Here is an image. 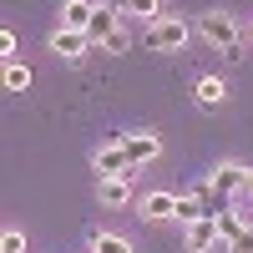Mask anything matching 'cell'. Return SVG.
I'll return each mask as SVG.
<instances>
[{"label":"cell","mask_w":253,"mask_h":253,"mask_svg":"<svg viewBox=\"0 0 253 253\" xmlns=\"http://www.w3.org/2000/svg\"><path fill=\"white\" fill-rule=\"evenodd\" d=\"M193 96H198V107H208V112H218L223 101H228V86H223V76H203L198 86H193Z\"/></svg>","instance_id":"11"},{"label":"cell","mask_w":253,"mask_h":253,"mask_svg":"<svg viewBox=\"0 0 253 253\" xmlns=\"http://www.w3.org/2000/svg\"><path fill=\"white\" fill-rule=\"evenodd\" d=\"M248 172H253V167H243V162H223L218 172L208 177V182H213V198H233L238 187H248Z\"/></svg>","instance_id":"7"},{"label":"cell","mask_w":253,"mask_h":253,"mask_svg":"<svg viewBox=\"0 0 253 253\" xmlns=\"http://www.w3.org/2000/svg\"><path fill=\"white\" fill-rule=\"evenodd\" d=\"M198 36L208 41V46H218V51H233L238 46V20L228 10H203L198 15Z\"/></svg>","instance_id":"2"},{"label":"cell","mask_w":253,"mask_h":253,"mask_svg":"<svg viewBox=\"0 0 253 253\" xmlns=\"http://www.w3.org/2000/svg\"><path fill=\"white\" fill-rule=\"evenodd\" d=\"M91 0H66V10H61V26H71V31H86L91 26Z\"/></svg>","instance_id":"12"},{"label":"cell","mask_w":253,"mask_h":253,"mask_svg":"<svg viewBox=\"0 0 253 253\" xmlns=\"http://www.w3.org/2000/svg\"><path fill=\"white\" fill-rule=\"evenodd\" d=\"M248 41H253V26H248Z\"/></svg>","instance_id":"22"},{"label":"cell","mask_w":253,"mask_h":253,"mask_svg":"<svg viewBox=\"0 0 253 253\" xmlns=\"http://www.w3.org/2000/svg\"><path fill=\"white\" fill-rule=\"evenodd\" d=\"M137 213H142L147 223L177 218V198H172V193H142V198H137Z\"/></svg>","instance_id":"8"},{"label":"cell","mask_w":253,"mask_h":253,"mask_svg":"<svg viewBox=\"0 0 253 253\" xmlns=\"http://www.w3.org/2000/svg\"><path fill=\"white\" fill-rule=\"evenodd\" d=\"M117 142L126 147L132 167H147V162H157V157H162V137H157V132H122Z\"/></svg>","instance_id":"4"},{"label":"cell","mask_w":253,"mask_h":253,"mask_svg":"<svg viewBox=\"0 0 253 253\" xmlns=\"http://www.w3.org/2000/svg\"><path fill=\"white\" fill-rule=\"evenodd\" d=\"M117 10L142 15V20H162V0H117Z\"/></svg>","instance_id":"13"},{"label":"cell","mask_w":253,"mask_h":253,"mask_svg":"<svg viewBox=\"0 0 253 253\" xmlns=\"http://www.w3.org/2000/svg\"><path fill=\"white\" fill-rule=\"evenodd\" d=\"M96 198H101V208H126L132 203V177H101Z\"/></svg>","instance_id":"9"},{"label":"cell","mask_w":253,"mask_h":253,"mask_svg":"<svg viewBox=\"0 0 253 253\" xmlns=\"http://www.w3.org/2000/svg\"><path fill=\"white\" fill-rule=\"evenodd\" d=\"M91 46H96V41H91L86 31H71V26H56V31H51V51H56V56H66V61L86 56Z\"/></svg>","instance_id":"6"},{"label":"cell","mask_w":253,"mask_h":253,"mask_svg":"<svg viewBox=\"0 0 253 253\" xmlns=\"http://www.w3.org/2000/svg\"><path fill=\"white\" fill-rule=\"evenodd\" d=\"M228 253H253V228H243V233L228 243Z\"/></svg>","instance_id":"19"},{"label":"cell","mask_w":253,"mask_h":253,"mask_svg":"<svg viewBox=\"0 0 253 253\" xmlns=\"http://www.w3.org/2000/svg\"><path fill=\"white\" fill-rule=\"evenodd\" d=\"M213 248H228L223 233H218V218L208 213L198 223H187V253H213Z\"/></svg>","instance_id":"5"},{"label":"cell","mask_w":253,"mask_h":253,"mask_svg":"<svg viewBox=\"0 0 253 253\" xmlns=\"http://www.w3.org/2000/svg\"><path fill=\"white\" fill-rule=\"evenodd\" d=\"M101 51H107V56H126V51H132V31H126V26H117L107 41H101Z\"/></svg>","instance_id":"15"},{"label":"cell","mask_w":253,"mask_h":253,"mask_svg":"<svg viewBox=\"0 0 253 253\" xmlns=\"http://www.w3.org/2000/svg\"><path fill=\"white\" fill-rule=\"evenodd\" d=\"M91 167L101 177H137V167H132V157H126V147L112 137L107 147H96V157H91Z\"/></svg>","instance_id":"3"},{"label":"cell","mask_w":253,"mask_h":253,"mask_svg":"<svg viewBox=\"0 0 253 253\" xmlns=\"http://www.w3.org/2000/svg\"><path fill=\"white\" fill-rule=\"evenodd\" d=\"M187 36H193V26H187V20L162 15V20H152V26H147L142 46H147V51H182V46H187Z\"/></svg>","instance_id":"1"},{"label":"cell","mask_w":253,"mask_h":253,"mask_svg":"<svg viewBox=\"0 0 253 253\" xmlns=\"http://www.w3.org/2000/svg\"><path fill=\"white\" fill-rule=\"evenodd\" d=\"M243 228H248V223H243L238 213H228V208H223V213H218V233H223V243H233V238L243 233Z\"/></svg>","instance_id":"17"},{"label":"cell","mask_w":253,"mask_h":253,"mask_svg":"<svg viewBox=\"0 0 253 253\" xmlns=\"http://www.w3.org/2000/svg\"><path fill=\"white\" fill-rule=\"evenodd\" d=\"M0 51H5V56L15 61V51H20V41H15V31H0Z\"/></svg>","instance_id":"20"},{"label":"cell","mask_w":253,"mask_h":253,"mask_svg":"<svg viewBox=\"0 0 253 253\" xmlns=\"http://www.w3.org/2000/svg\"><path fill=\"white\" fill-rule=\"evenodd\" d=\"M91 253H132V243H126L122 233H96V243H91Z\"/></svg>","instance_id":"16"},{"label":"cell","mask_w":253,"mask_h":253,"mask_svg":"<svg viewBox=\"0 0 253 253\" xmlns=\"http://www.w3.org/2000/svg\"><path fill=\"white\" fill-rule=\"evenodd\" d=\"M243 193H248V198H253V172H248V187H243Z\"/></svg>","instance_id":"21"},{"label":"cell","mask_w":253,"mask_h":253,"mask_svg":"<svg viewBox=\"0 0 253 253\" xmlns=\"http://www.w3.org/2000/svg\"><path fill=\"white\" fill-rule=\"evenodd\" d=\"M117 26H122V10H117V0H112V5H96V10H91V26H86V36L101 46V41H107Z\"/></svg>","instance_id":"10"},{"label":"cell","mask_w":253,"mask_h":253,"mask_svg":"<svg viewBox=\"0 0 253 253\" xmlns=\"http://www.w3.org/2000/svg\"><path fill=\"white\" fill-rule=\"evenodd\" d=\"M31 86V66H20V61H5V91H26Z\"/></svg>","instance_id":"14"},{"label":"cell","mask_w":253,"mask_h":253,"mask_svg":"<svg viewBox=\"0 0 253 253\" xmlns=\"http://www.w3.org/2000/svg\"><path fill=\"white\" fill-rule=\"evenodd\" d=\"M0 253H26V233L5 228V233H0Z\"/></svg>","instance_id":"18"}]
</instances>
